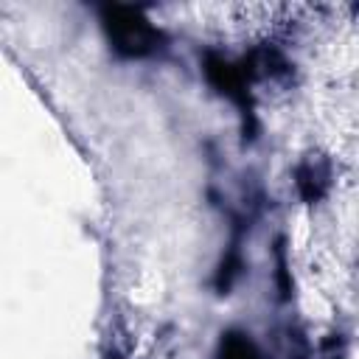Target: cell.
I'll list each match as a JSON object with an SVG mask.
<instances>
[{"mask_svg":"<svg viewBox=\"0 0 359 359\" xmlns=\"http://www.w3.org/2000/svg\"><path fill=\"white\" fill-rule=\"evenodd\" d=\"M104 25H107L109 39L115 42V48L121 53H129V56L149 53L160 39L157 31L135 8H123V6L104 8Z\"/></svg>","mask_w":359,"mask_h":359,"instance_id":"6da1fadb","label":"cell"}]
</instances>
